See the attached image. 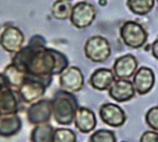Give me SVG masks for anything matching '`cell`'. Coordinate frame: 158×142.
<instances>
[{
  "mask_svg": "<svg viewBox=\"0 0 158 142\" xmlns=\"http://www.w3.org/2000/svg\"><path fill=\"white\" fill-rule=\"evenodd\" d=\"M17 68L26 74L51 83L54 75H60L69 66L67 57L53 48L46 47V40L34 35L28 44L14 54L11 60Z\"/></svg>",
  "mask_w": 158,
  "mask_h": 142,
  "instance_id": "obj_1",
  "label": "cell"
},
{
  "mask_svg": "<svg viewBox=\"0 0 158 142\" xmlns=\"http://www.w3.org/2000/svg\"><path fill=\"white\" fill-rule=\"evenodd\" d=\"M51 103L52 118L57 123L70 125L74 122L75 114L80 107L74 94L59 90L51 98Z\"/></svg>",
  "mask_w": 158,
  "mask_h": 142,
  "instance_id": "obj_2",
  "label": "cell"
},
{
  "mask_svg": "<svg viewBox=\"0 0 158 142\" xmlns=\"http://www.w3.org/2000/svg\"><path fill=\"white\" fill-rule=\"evenodd\" d=\"M119 33L124 45L134 49L143 48L148 40V32L145 27L136 21L125 22L120 27Z\"/></svg>",
  "mask_w": 158,
  "mask_h": 142,
  "instance_id": "obj_3",
  "label": "cell"
},
{
  "mask_svg": "<svg viewBox=\"0 0 158 142\" xmlns=\"http://www.w3.org/2000/svg\"><path fill=\"white\" fill-rule=\"evenodd\" d=\"M49 85L50 83L44 80L31 76H26L25 81L17 91L22 102L31 104L43 98Z\"/></svg>",
  "mask_w": 158,
  "mask_h": 142,
  "instance_id": "obj_4",
  "label": "cell"
},
{
  "mask_svg": "<svg viewBox=\"0 0 158 142\" xmlns=\"http://www.w3.org/2000/svg\"><path fill=\"white\" fill-rule=\"evenodd\" d=\"M111 46L108 40L100 35H94L87 39L84 45L86 58L94 63H103L111 56Z\"/></svg>",
  "mask_w": 158,
  "mask_h": 142,
  "instance_id": "obj_5",
  "label": "cell"
},
{
  "mask_svg": "<svg viewBox=\"0 0 158 142\" xmlns=\"http://www.w3.org/2000/svg\"><path fill=\"white\" fill-rule=\"evenodd\" d=\"M97 15L96 8L88 2H78L72 7L70 22L79 30L86 28L92 25Z\"/></svg>",
  "mask_w": 158,
  "mask_h": 142,
  "instance_id": "obj_6",
  "label": "cell"
},
{
  "mask_svg": "<svg viewBox=\"0 0 158 142\" xmlns=\"http://www.w3.org/2000/svg\"><path fill=\"white\" fill-rule=\"evenodd\" d=\"M61 90L75 94L81 91L84 85V77L81 70L74 65L68 66L59 75Z\"/></svg>",
  "mask_w": 158,
  "mask_h": 142,
  "instance_id": "obj_7",
  "label": "cell"
},
{
  "mask_svg": "<svg viewBox=\"0 0 158 142\" xmlns=\"http://www.w3.org/2000/svg\"><path fill=\"white\" fill-rule=\"evenodd\" d=\"M52 118V103L51 99L41 98L39 101L31 103L27 110V119L33 124L48 123Z\"/></svg>",
  "mask_w": 158,
  "mask_h": 142,
  "instance_id": "obj_8",
  "label": "cell"
},
{
  "mask_svg": "<svg viewBox=\"0 0 158 142\" xmlns=\"http://www.w3.org/2000/svg\"><path fill=\"white\" fill-rule=\"evenodd\" d=\"M24 33L17 27L9 26L0 33V46L9 53H17L24 47Z\"/></svg>",
  "mask_w": 158,
  "mask_h": 142,
  "instance_id": "obj_9",
  "label": "cell"
},
{
  "mask_svg": "<svg viewBox=\"0 0 158 142\" xmlns=\"http://www.w3.org/2000/svg\"><path fill=\"white\" fill-rule=\"evenodd\" d=\"M98 114L102 122L113 128L121 127L127 119L124 110L119 105L111 102L103 103L99 108Z\"/></svg>",
  "mask_w": 158,
  "mask_h": 142,
  "instance_id": "obj_10",
  "label": "cell"
},
{
  "mask_svg": "<svg viewBox=\"0 0 158 142\" xmlns=\"http://www.w3.org/2000/svg\"><path fill=\"white\" fill-rule=\"evenodd\" d=\"M137 69V59L132 54H126L116 59L112 70L117 79L129 80L135 75Z\"/></svg>",
  "mask_w": 158,
  "mask_h": 142,
  "instance_id": "obj_11",
  "label": "cell"
},
{
  "mask_svg": "<svg viewBox=\"0 0 158 142\" xmlns=\"http://www.w3.org/2000/svg\"><path fill=\"white\" fill-rule=\"evenodd\" d=\"M132 82L137 94H148L153 88L155 83V75L153 70L147 66H141L133 76Z\"/></svg>",
  "mask_w": 158,
  "mask_h": 142,
  "instance_id": "obj_12",
  "label": "cell"
},
{
  "mask_svg": "<svg viewBox=\"0 0 158 142\" xmlns=\"http://www.w3.org/2000/svg\"><path fill=\"white\" fill-rule=\"evenodd\" d=\"M134 84L129 80L117 79L108 89V94L111 98L117 102H126L131 101L135 96Z\"/></svg>",
  "mask_w": 158,
  "mask_h": 142,
  "instance_id": "obj_13",
  "label": "cell"
},
{
  "mask_svg": "<svg viewBox=\"0 0 158 142\" xmlns=\"http://www.w3.org/2000/svg\"><path fill=\"white\" fill-rule=\"evenodd\" d=\"M74 124L82 134L93 132L97 127V118L95 113L87 107L80 106L75 114Z\"/></svg>",
  "mask_w": 158,
  "mask_h": 142,
  "instance_id": "obj_14",
  "label": "cell"
},
{
  "mask_svg": "<svg viewBox=\"0 0 158 142\" xmlns=\"http://www.w3.org/2000/svg\"><path fill=\"white\" fill-rule=\"evenodd\" d=\"M22 99L17 89L9 87L0 94V114L10 115L17 114L20 109V102Z\"/></svg>",
  "mask_w": 158,
  "mask_h": 142,
  "instance_id": "obj_15",
  "label": "cell"
},
{
  "mask_svg": "<svg viewBox=\"0 0 158 142\" xmlns=\"http://www.w3.org/2000/svg\"><path fill=\"white\" fill-rule=\"evenodd\" d=\"M117 80L112 69L100 67L96 69L89 79V84L98 91L108 90L113 82Z\"/></svg>",
  "mask_w": 158,
  "mask_h": 142,
  "instance_id": "obj_16",
  "label": "cell"
},
{
  "mask_svg": "<svg viewBox=\"0 0 158 142\" xmlns=\"http://www.w3.org/2000/svg\"><path fill=\"white\" fill-rule=\"evenodd\" d=\"M23 127L22 120L17 114L0 116V136L11 137L17 135Z\"/></svg>",
  "mask_w": 158,
  "mask_h": 142,
  "instance_id": "obj_17",
  "label": "cell"
},
{
  "mask_svg": "<svg viewBox=\"0 0 158 142\" xmlns=\"http://www.w3.org/2000/svg\"><path fill=\"white\" fill-rule=\"evenodd\" d=\"M54 127L48 123L34 125L30 138L31 142H52L54 135Z\"/></svg>",
  "mask_w": 158,
  "mask_h": 142,
  "instance_id": "obj_18",
  "label": "cell"
},
{
  "mask_svg": "<svg viewBox=\"0 0 158 142\" xmlns=\"http://www.w3.org/2000/svg\"><path fill=\"white\" fill-rule=\"evenodd\" d=\"M2 74L4 75L9 85L13 89H18L26 78V74L23 71H21L11 63L5 67Z\"/></svg>",
  "mask_w": 158,
  "mask_h": 142,
  "instance_id": "obj_19",
  "label": "cell"
},
{
  "mask_svg": "<svg viewBox=\"0 0 158 142\" xmlns=\"http://www.w3.org/2000/svg\"><path fill=\"white\" fill-rule=\"evenodd\" d=\"M72 5L67 0H57L51 7V14L57 20H66L70 18Z\"/></svg>",
  "mask_w": 158,
  "mask_h": 142,
  "instance_id": "obj_20",
  "label": "cell"
},
{
  "mask_svg": "<svg viewBox=\"0 0 158 142\" xmlns=\"http://www.w3.org/2000/svg\"><path fill=\"white\" fill-rule=\"evenodd\" d=\"M155 0H127V6L136 15H146L153 9Z\"/></svg>",
  "mask_w": 158,
  "mask_h": 142,
  "instance_id": "obj_21",
  "label": "cell"
},
{
  "mask_svg": "<svg viewBox=\"0 0 158 142\" xmlns=\"http://www.w3.org/2000/svg\"><path fill=\"white\" fill-rule=\"evenodd\" d=\"M52 142H77V135L67 128H57L54 131Z\"/></svg>",
  "mask_w": 158,
  "mask_h": 142,
  "instance_id": "obj_22",
  "label": "cell"
},
{
  "mask_svg": "<svg viewBox=\"0 0 158 142\" xmlns=\"http://www.w3.org/2000/svg\"><path fill=\"white\" fill-rule=\"evenodd\" d=\"M90 142H117L114 133L107 129H99L95 131L89 137Z\"/></svg>",
  "mask_w": 158,
  "mask_h": 142,
  "instance_id": "obj_23",
  "label": "cell"
},
{
  "mask_svg": "<svg viewBox=\"0 0 158 142\" xmlns=\"http://www.w3.org/2000/svg\"><path fill=\"white\" fill-rule=\"evenodd\" d=\"M145 121L152 131L158 132V105L153 106L147 111Z\"/></svg>",
  "mask_w": 158,
  "mask_h": 142,
  "instance_id": "obj_24",
  "label": "cell"
},
{
  "mask_svg": "<svg viewBox=\"0 0 158 142\" xmlns=\"http://www.w3.org/2000/svg\"><path fill=\"white\" fill-rule=\"evenodd\" d=\"M139 142H158V132L155 131H146L141 136Z\"/></svg>",
  "mask_w": 158,
  "mask_h": 142,
  "instance_id": "obj_25",
  "label": "cell"
},
{
  "mask_svg": "<svg viewBox=\"0 0 158 142\" xmlns=\"http://www.w3.org/2000/svg\"><path fill=\"white\" fill-rule=\"evenodd\" d=\"M9 87H10V86L9 85V83L7 82L4 75L2 73H0V94H1L5 89H7Z\"/></svg>",
  "mask_w": 158,
  "mask_h": 142,
  "instance_id": "obj_26",
  "label": "cell"
},
{
  "mask_svg": "<svg viewBox=\"0 0 158 142\" xmlns=\"http://www.w3.org/2000/svg\"><path fill=\"white\" fill-rule=\"evenodd\" d=\"M151 51L152 56L156 60H158V38L151 45Z\"/></svg>",
  "mask_w": 158,
  "mask_h": 142,
  "instance_id": "obj_27",
  "label": "cell"
},
{
  "mask_svg": "<svg viewBox=\"0 0 158 142\" xmlns=\"http://www.w3.org/2000/svg\"><path fill=\"white\" fill-rule=\"evenodd\" d=\"M98 4L100 6H106L107 4V0H98Z\"/></svg>",
  "mask_w": 158,
  "mask_h": 142,
  "instance_id": "obj_28",
  "label": "cell"
},
{
  "mask_svg": "<svg viewBox=\"0 0 158 142\" xmlns=\"http://www.w3.org/2000/svg\"><path fill=\"white\" fill-rule=\"evenodd\" d=\"M121 142H127V141H121Z\"/></svg>",
  "mask_w": 158,
  "mask_h": 142,
  "instance_id": "obj_29",
  "label": "cell"
},
{
  "mask_svg": "<svg viewBox=\"0 0 158 142\" xmlns=\"http://www.w3.org/2000/svg\"><path fill=\"white\" fill-rule=\"evenodd\" d=\"M156 1H157V3H158V0H156Z\"/></svg>",
  "mask_w": 158,
  "mask_h": 142,
  "instance_id": "obj_30",
  "label": "cell"
},
{
  "mask_svg": "<svg viewBox=\"0 0 158 142\" xmlns=\"http://www.w3.org/2000/svg\"><path fill=\"white\" fill-rule=\"evenodd\" d=\"M67 1H70V0H67Z\"/></svg>",
  "mask_w": 158,
  "mask_h": 142,
  "instance_id": "obj_31",
  "label": "cell"
},
{
  "mask_svg": "<svg viewBox=\"0 0 158 142\" xmlns=\"http://www.w3.org/2000/svg\"><path fill=\"white\" fill-rule=\"evenodd\" d=\"M0 116H1V114H0Z\"/></svg>",
  "mask_w": 158,
  "mask_h": 142,
  "instance_id": "obj_32",
  "label": "cell"
}]
</instances>
